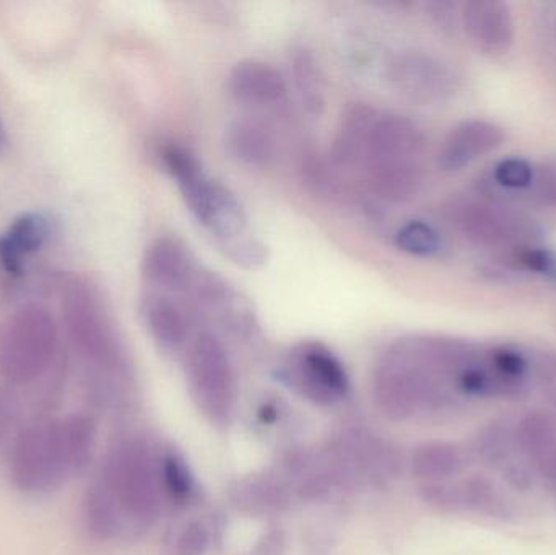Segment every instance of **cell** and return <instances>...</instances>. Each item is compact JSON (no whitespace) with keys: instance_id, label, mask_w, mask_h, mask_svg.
Returning a JSON list of instances; mask_svg holds the SVG:
<instances>
[{"instance_id":"cell-1","label":"cell","mask_w":556,"mask_h":555,"mask_svg":"<svg viewBox=\"0 0 556 555\" xmlns=\"http://www.w3.org/2000/svg\"><path fill=\"white\" fill-rule=\"evenodd\" d=\"M94 446L97 424L87 414L31 424L16 433L10 449L12 484L23 494H49L87 469Z\"/></svg>"},{"instance_id":"cell-2","label":"cell","mask_w":556,"mask_h":555,"mask_svg":"<svg viewBox=\"0 0 556 555\" xmlns=\"http://www.w3.org/2000/svg\"><path fill=\"white\" fill-rule=\"evenodd\" d=\"M94 484L116 508L126 534L146 530L159 517L163 495L160 459L142 440H123L111 449Z\"/></svg>"},{"instance_id":"cell-3","label":"cell","mask_w":556,"mask_h":555,"mask_svg":"<svg viewBox=\"0 0 556 555\" xmlns=\"http://www.w3.org/2000/svg\"><path fill=\"white\" fill-rule=\"evenodd\" d=\"M166 172L181 191L195 220L215 238V243L250 234L248 215L240 199L224 185L205 175L198 156L178 143H166L160 152Z\"/></svg>"},{"instance_id":"cell-4","label":"cell","mask_w":556,"mask_h":555,"mask_svg":"<svg viewBox=\"0 0 556 555\" xmlns=\"http://www.w3.org/2000/svg\"><path fill=\"white\" fill-rule=\"evenodd\" d=\"M64 321L78 357L97 374L100 384L126 377L127 362L116 329L100 297L80 282L71 283L64 295Z\"/></svg>"},{"instance_id":"cell-5","label":"cell","mask_w":556,"mask_h":555,"mask_svg":"<svg viewBox=\"0 0 556 555\" xmlns=\"http://www.w3.org/2000/svg\"><path fill=\"white\" fill-rule=\"evenodd\" d=\"M59 348V329L48 310L26 306L0 325V377L28 384L51 367Z\"/></svg>"},{"instance_id":"cell-6","label":"cell","mask_w":556,"mask_h":555,"mask_svg":"<svg viewBox=\"0 0 556 555\" xmlns=\"http://www.w3.org/2000/svg\"><path fill=\"white\" fill-rule=\"evenodd\" d=\"M189 393L205 419L217 426L230 422L235 409V375L224 344L201 332L186 351Z\"/></svg>"},{"instance_id":"cell-7","label":"cell","mask_w":556,"mask_h":555,"mask_svg":"<svg viewBox=\"0 0 556 555\" xmlns=\"http://www.w3.org/2000/svg\"><path fill=\"white\" fill-rule=\"evenodd\" d=\"M291 388L320 406H333L350 393L342 362L319 342H303L291 351L283 368Z\"/></svg>"},{"instance_id":"cell-8","label":"cell","mask_w":556,"mask_h":555,"mask_svg":"<svg viewBox=\"0 0 556 555\" xmlns=\"http://www.w3.org/2000/svg\"><path fill=\"white\" fill-rule=\"evenodd\" d=\"M457 230L479 247L518 248L534 244L535 227L528 217L492 202H460L453 209Z\"/></svg>"},{"instance_id":"cell-9","label":"cell","mask_w":556,"mask_h":555,"mask_svg":"<svg viewBox=\"0 0 556 555\" xmlns=\"http://www.w3.org/2000/svg\"><path fill=\"white\" fill-rule=\"evenodd\" d=\"M394 90L418 104L446 101L456 90V75L440 59L425 52H401L388 71Z\"/></svg>"},{"instance_id":"cell-10","label":"cell","mask_w":556,"mask_h":555,"mask_svg":"<svg viewBox=\"0 0 556 555\" xmlns=\"http://www.w3.org/2000/svg\"><path fill=\"white\" fill-rule=\"evenodd\" d=\"M146 282L156 293H185L194 289L202 269L185 241L173 235L156 238L142 261Z\"/></svg>"},{"instance_id":"cell-11","label":"cell","mask_w":556,"mask_h":555,"mask_svg":"<svg viewBox=\"0 0 556 555\" xmlns=\"http://www.w3.org/2000/svg\"><path fill=\"white\" fill-rule=\"evenodd\" d=\"M460 18L470 41L483 54L503 55L515 45V18L508 3L470 0L464 3Z\"/></svg>"},{"instance_id":"cell-12","label":"cell","mask_w":556,"mask_h":555,"mask_svg":"<svg viewBox=\"0 0 556 555\" xmlns=\"http://www.w3.org/2000/svg\"><path fill=\"white\" fill-rule=\"evenodd\" d=\"M505 142V133L495 123L469 119L457 124L441 143L438 163L446 172H457L489 155Z\"/></svg>"},{"instance_id":"cell-13","label":"cell","mask_w":556,"mask_h":555,"mask_svg":"<svg viewBox=\"0 0 556 555\" xmlns=\"http://www.w3.org/2000/svg\"><path fill=\"white\" fill-rule=\"evenodd\" d=\"M228 90L240 103L250 106H276L287 97L283 75L260 59H244L231 68Z\"/></svg>"},{"instance_id":"cell-14","label":"cell","mask_w":556,"mask_h":555,"mask_svg":"<svg viewBox=\"0 0 556 555\" xmlns=\"http://www.w3.org/2000/svg\"><path fill=\"white\" fill-rule=\"evenodd\" d=\"M142 316L150 338L163 354L173 357L188 351V315L175 300L163 293H149L142 302Z\"/></svg>"},{"instance_id":"cell-15","label":"cell","mask_w":556,"mask_h":555,"mask_svg":"<svg viewBox=\"0 0 556 555\" xmlns=\"http://www.w3.org/2000/svg\"><path fill=\"white\" fill-rule=\"evenodd\" d=\"M365 175L372 192L392 204L417 198L425 181L420 159L379 160L366 166Z\"/></svg>"},{"instance_id":"cell-16","label":"cell","mask_w":556,"mask_h":555,"mask_svg":"<svg viewBox=\"0 0 556 555\" xmlns=\"http://www.w3.org/2000/svg\"><path fill=\"white\" fill-rule=\"evenodd\" d=\"M225 149L248 168H266L276 155L273 130L257 117H238L225 129Z\"/></svg>"},{"instance_id":"cell-17","label":"cell","mask_w":556,"mask_h":555,"mask_svg":"<svg viewBox=\"0 0 556 555\" xmlns=\"http://www.w3.org/2000/svg\"><path fill=\"white\" fill-rule=\"evenodd\" d=\"M379 111L369 104L355 103L340 117L333 142V156L343 168L363 169L368 153L369 136Z\"/></svg>"},{"instance_id":"cell-18","label":"cell","mask_w":556,"mask_h":555,"mask_svg":"<svg viewBox=\"0 0 556 555\" xmlns=\"http://www.w3.org/2000/svg\"><path fill=\"white\" fill-rule=\"evenodd\" d=\"M453 388L460 396L472 398V400L521 401L531 391L529 383L508 380V378L495 374L486 365L485 358L480 364L472 365L463 374L457 375L454 378Z\"/></svg>"},{"instance_id":"cell-19","label":"cell","mask_w":556,"mask_h":555,"mask_svg":"<svg viewBox=\"0 0 556 555\" xmlns=\"http://www.w3.org/2000/svg\"><path fill=\"white\" fill-rule=\"evenodd\" d=\"M410 466L415 478L421 481H451L466 469L467 456L454 443L428 442L415 449Z\"/></svg>"},{"instance_id":"cell-20","label":"cell","mask_w":556,"mask_h":555,"mask_svg":"<svg viewBox=\"0 0 556 555\" xmlns=\"http://www.w3.org/2000/svg\"><path fill=\"white\" fill-rule=\"evenodd\" d=\"M464 512H472L492 520L509 521L516 517V507L508 495L489 476H467L459 482Z\"/></svg>"},{"instance_id":"cell-21","label":"cell","mask_w":556,"mask_h":555,"mask_svg":"<svg viewBox=\"0 0 556 555\" xmlns=\"http://www.w3.org/2000/svg\"><path fill=\"white\" fill-rule=\"evenodd\" d=\"M48 234V222L41 215H23L0 240V263L9 273H18L23 257L38 251Z\"/></svg>"},{"instance_id":"cell-22","label":"cell","mask_w":556,"mask_h":555,"mask_svg":"<svg viewBox=\"0 0 556 555\" xmlns=\"http://www.w3.org/2000/svg\"><path fill=\"white\" fill-rule=\"evenodd\" d=\"M472 449L483 466L500 471L519 452L515 427L506 420H490L477 430Z\"/></svg>"},{"instance_id":"cell-23","label":"cell","mask_w":556,"mask_h":555,"mask_svg":"<svg viewBox=\"0 0 556 555\" xmlns=\"http://www.w3.org/2000/svg\"><path fill=\"white\" fill-rule=\"evenodd\" d=\"M291 77L304 110L311 116H320L326 108L323 75L316 59L306 49H296L291 54Z\"/></svg>"},{"instance_id":"cell-24","label":"cell","mask_w":556,"mask_h":555,"mask_svg":"<svg viewBox=\"0 0 556 555\" xmlns=\"http://www.w3.org/2000/svg\"><path fill=\"white\" fill-rule=\"evenodd\" d=\"M516 442L521 455L531 462L556 443V419L547 411L534 409L525 414L515 427Z\"/></svg>"},{"instance_id":"cell-25","label":"cell","mask_w":556,"mask_h":555,"mask_svg":"<svg viewBox=\"0 0 556 555\" xmlns=\"http://www.w3.org/2000/svg\"><path fill=\"white\" fill-rule=\"evenodd\" d=\"M395 247L418 257L437 256L443 250V238L437 228L424 220H410L395 234Z\"/></svg>"},{"instance_id":"cell-26","label":"cell","mask_w":556,"mask_h":555,"mask_svg":"<svg viewBox=\"0 0 556 555\" xmlns=\"http://www.w3.org/2000/svg\"><path fill=\"white\" fill-rule=\"evenodd\" d=\"M160 479L163 494L168 495L176 504H185L194 491V479L186 468L185 462L175 453H166L160 458Z\"/></svg>"},{"instance_id":"cell-27","label":"cell","mask_w":556,"mask_h":555,"mask_svg":"<svg viewBox=\"0 0 556 555\" xmlns=\"http://www.w3.org/2000/svg\"><path fill=\"white\" fill-rule=\"evenodd\" d=\"M485 362L495 374L502 375L508 380L529 383L531 361L519 349L506 348V345L490 349V351H486Z\"/></svg>"},{"instance_id":"cell-28","label":"cell","mask_w":556,"mask_h":555,"mask_svg":"<svg viewBox=\"0 0 556 555\" xmlns=\"http://www.w3.org/2000/svg\"><path fill=\"white\" fill-rule=\"evenodd\" d=\"M218 248L224 251L225 256L230 257L237 266L244 269H260L269 257L266 244L251 234L218 243Z\"/></svg>"},{"instance_id":"cell-29","label":"cell","mask_w":556,"mask_h":555,"mask_svg":"<svg viewBox=\"0 0 556 555\" xmlns=\"http://www.w3.org/2000/svg\"><path fill=\"white\" fill-rule=\"evenodd\" d=\"M420 495L425 504L443 514H460L464 512L459 482L438 481L425 482Z\"/></svg>"},{"instance_id":"cell-30","label":"cell","mask_w":556,"mask_h":555,"mask_svg":"<svg viewBox=\"0 0 556 555\" xmlns=\"http://www.w3.org/2000/svg\"><path fill=\"white\" fill-rule=\"evenodd\" d=\"M532 176L534 165L522 159H505L493 168L496 185L508 191H528Z\"/></svg>"},{"instance_id":"cell-31","label":"cell","mask_w":556,"mask_h":555,"mask_svg":"<svg viewBox=\"0 0 556 555\" xmlns=\"http://www.w3.org/2000/svg\"><path fill=\"white\" fill-rule=\"evenodd\" d=\"M238 504L251 512L269 510L281 504V492L277 485L267 481H251L238 485Z\"/></svg>"},{"instance_id":"cell-32","label":"cell","mask_w":556,"mask_h":555,"mask_svg":"<svg viewBox=\"0 0 556 555\" xmlns=\"http://www.w3.org/2000/svg\"><path fill=\"white\" fill-rule=\"evenodd\" d=\"M526 192L538 204L556 209V160L534 165V176Z\"/></svg>"},{"instance_id":"cell-33","label":"cell","mask_w":556,"mask_h":555,"mask_svg":"<svg viewBox=\"0 0 556 555\" xmlns=\"http://www.w3.org/2000/svg\"><path fill=\"white\" fill-rule=\"evenodd\" d=\"M211 546V531L201 521L186 525L175 540L173 554L175 555H204Z\"/></svg>"},{"instance_id":"cell-34","label":"cell","mask_w":556,"mask_h":555,"mask_svg":"<svg viewBox=\"0 0 556 555\" xmlns=\"http://www.w3.org/2000/svg\"><path fill=\"white\" fill-rule=\"evenodd\" d=\"M500 476H502L503 482L508 485L509 489L516 492H531L535 485V471L532 466L529 465L528 459L515 458L508 465L503 466L500 469Z\"/></svg>"},{"instance_id":"cell-35","label":"cell","mask_w":556,"mask_h":555,"mask_svg":"<svg viewBox=\"0 0 556 555\" xmlns=\"http://www.w3.org/2000/svg\"><path fill=\"white\" fill-rule=\"evenodd\" d=\"M20 406L13 394L0 391V442L9 439L18 422Z\"/></svg>"},{"instance_id":"cell-36","label":"cell","mask_w":556,"mask_h":555,"mask_svg":"<svg viewBox=\"0 0 556 555\" xmlns=\"http://www.w3.org/2000/svg\"><path fill=\"white\" fill-rule=\"evenodd\" d=\"M529 465L534 469L535 475L548 479V481H556V443L551 449L542 452L541 455L535 456L529 462Z\"/></svg>"},{"instance_id":"cell-37","label":"cell","mask_w":556,"mask_h":555,"mask_svg":"<svg viewBox=\"0 0 556 555\" xmlns=\"http://www.w3.org/2000/svg\"><path fill=\"white\" fill-rule=\"evenodd\" d=\"M541 381L547 390L548 401H551L552 407L556 411V367L552 365L547 370H541Z\"/></svg>"}]
</instances>
